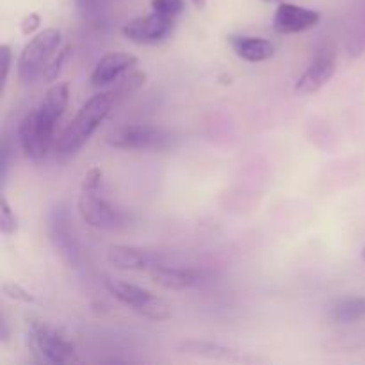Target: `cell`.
<instances>
[{"label": "cell", "instance_id": "cell-1", "mask_svg": "<svg viewBox=\"0 0 365 365\" xmlns=\"http://www.w3.org/2000/svg\"><path fill=\"white\" fill-rule=\"evenodd\" d=\"M70 100V84L57 82L32 107L18 127L20 146L32 160H41L56 145V128Z\"/></svg>", "mask_w": 365, "mask_h": 365}, {"label": "cell", "instance_id": "cell-2", "mask_svg": "<svg viewBox=\"0 0 365 365\" xmlns=\"http://www.w3.org/2000/svg\"><path fill=\"white\" fill-rule=\"evenodd\" d=\"M114 106H116V96L113 91L93 95L75 114L73 120L66 125V128L57 135L56 145H53L56 155H75L91 139V135L95 134L100 123H103V120L109 116Z\"/></svg>", "mask_w": 365, "mask_h": 365}, {"label": "cell", "instance_id": "cell-3", "mask_svg": "<svg viewBox=\"0 0 365 365\" xmlns=\"http://www.w3.org/2000/svg\"><path fill=\"white\" fill-rule=\"evenodd\" d=\"M77 210L81 220L96 230H114L121 225V212L107 198L100 168H91L82 178Z\"/></svg>", "mask_w": 365, "mask_h": 365}, {"label": "cell", "instance_id": "cell-4", "mask_svg": "<svg viewBox=\"0 0 365 365\" xmlns=\"http://www.w3.org/2000/svg\"><path fill=\"white\" fill-rule=\"evenodd\" d=\"M29 346L41 360L50 364H66L73 359L75 344L59 324L32 319L27 328Z\"/></svg>", "mask_w": 365, "mask_h": 365}, {"label": "cell", "instance_id": "cell-5", "mask_svg": "<svg viewBox=\"0 0 365 365\" xmlns=\"http://www.w3.org/2000/svg\"><path fill=\"white\" fill-rule=\"evenodd\" d=\"M59 29H45L24 46L18 57V78L21 84H32L45 75L50 61L59 50Z\"/></svg>", "mask_w": 365, "mask_h": 365}, {"label": "cell", "instance_id": "cell-6", "mask_svg": "<svg viewBox=\"0 0 365 365\" xmlns=\"http://www.w3.org/2000/svg\"><path fill=\"white\" fill-rule=\"evenodd\" d=\"M171 134L163 127L127 123L114 128L106 138L107 145L120 150H164L171 145Z\"/></svg>", "mask_w": 365, "mask_h": 365}, {"label": "cell", "instance_id": "cell-7", "mask_svg": "<svg viewBox=\"0 0 365 365\" xmlns=\"http://www.w3.org/2000/svg\"><path fill=\"white\" fill-rule=\"evenodd\" d=\"M48 235L53 250L66 266L77 267L81 264V248L71 228L68 210L63 205L53 207L48 217Z\"/></svg>", "mask_w": 365, "mask_h": 365}, {"label": "cell", "instance_id": "cell-8", "mask_svg": "<svg viewBox=\"0 0 365 365\" xmlns=\"http://www.w3.org/2000/svg\"><path fill=\"white\" fill-rule=\"evenodd\" d=\"M175 29V18L152 11L145 16H138L123 25L121 34L138 45H155L170 38Z\"/></svg>", "mask_w": 365, "mask_h": 365}, {"label": "cell", "instance_id": "cell-9", "mask_svg": "<svg viewBox=\"0 0 365 365\" xmlns=\"http://www.w3.org/2000/svg\"><path fill=\"white\" fill-rule=\"evenodd\" d=\"M107 260L110 266L123 271H152L153 267L173 262V255L163 252L138 248V246L114 245L107 252Z\"/></svg>", "mask_w": 365, "mask_h": 365}, {"label": "cell", "instance_id": "cell-10", "mask_svg": "<svg viewBox=\"0 0 365 365\" xmlns=\"http://www.w3.org/2000/svg\"><path fill=\"white\" fill-rule=\"evenodd\" d=\"M337 70V56L331 46H323L316 52L314 59L298 77L294 84V91L298 95H312L323 89Z\"/></svg>", "mask_w": 365, "mask_h": 365}, {"label": "cell", "instance_id": "cell-11", "mask_svg": "<svg viewBox=\"0 0 365 365\" xmlns=\"http://www.w3.org/2000/svg\"><path fill=\"white\" fill-rule=\"evenodd\" d=\"M177 351L180 355L196 356V359H207V360H217V362H228V364H259L264 362L260 356L248 355L239 349L228 348V346L220 344V342L203 341V339H191V341H182L177 346Z\"/></svg>", "mask_w": 365, "mask_h": 365}, {"label": "cell", "instance_id": "cell-12", "mask_svg": "<svg viewBox=\"0 0 365 365\" xmlns=\"http://www.w3.org/2000/svg\"><path fill=\"white\" fill-rule=\"evenodd\" d=\"M321 20V14L309 7L296 6V4L280 2L273 16V29L278 34H296L316 27Z\"/></svg>", "mask_w": 365, "mask_h": 365}, {"label": "cell", "instance_id": "cell-13", "mask_svg": "<svg viewBox=\"0 0 365 365\" xmlns=\"http://www.w3.org/2000/svg\"><path fill=\"white\" fill-rule=\"evenodd\" d=\"M138 64V57L132 53L125 52H110L106 53L102 59L96 63L95 70L91 71V81L93 88H106V86L113 84L114 81L121 77L125 71L134 68Z\"/></svg>", "mask_w": 365, "mask_h": 365}, {"label": "cell", "instance_id": "cell-14", "mask_svg": "<svg viewBox=\"0 0 365 365\" xmlns=\"http://www.w3.org/2000/svg\"><path fill=\"white\" fill-rule=\"evenodd\" d=\"M202 271L189 266L163 264L150 271V278L168 291H184L202 282Z\"/></svg>", "mask_w": 365, "mask_h": 365}, {"label": "cell", "instance_id": "cell-15", "mask_svg": "<svg viewBox=\"0 0 365 365\" xmlns=\"http://www.w3.org/2000/svg\"><path fill=\"white\" fill-rule=\"evenodd\" d=\"M232 50L235 56L248 63H262L274 56V45L266 38L259 36H245V34H230L228 36Z\"/></svg>", "mask_w": 365, "mask_h": 365}, {"label": "cell", "instance_id": "cell-16", "mask_svg": "<svg viewBox=\"0 0 365 365\" xmlns=\"http://www.w3.org/2000/svg\"><path fill=\"white\" fill-rule=\"evenodd\" d=\"M106 289L109 291V294H113L118 302H121L123 305L130 307L134 312H138L150 298H152V292L146 291V289L139 287V285L128 284V282L118 280V278H106L103 280Z\"/></svg>", "mask_w": 365, "mask_h": 365}, {"label": "cell", "instance_id": "cell-17", "mask_svg": "<svg viewBox=\"0 0 365 365\" xmlns=\"http://www.w3.org/2000/svg\"><path fill=\"white\" fill-rule=\"evenodd\" d=\"M365 348V328H349L330 335L323 342L327 353H353Z\"/></svg>", "mask_w": 365, "mask_h": 365}, {"label": "cell", "instance_id": "cell-18", "mask_svg": "<svg viewBox=\"0 0 365 365\" xmlns=\"http://www.w3.org/2000/svg\"><path fill=\"white\" fill-rule=\"evenodd\" d=\"M331 319L339 324H353L365 319V298L341 299L331 309Z\"/></svg>", "mask_w": 365, "mask_h": 365}, {"label": "cell", "instance_id": "cell-19", "mask_svg": "<svg viewBox=\"0 0 365 365\" xmlns=\"http://www.w3.org/2000/svg\"><path fill=\"white\" fill-rule=\"evenodd\" d=\"M16 230H18L16 214L13 212L11 205L7 203L6 196H2V198H0V232H2V235L9 237V235L16 234Z\"/></svg>", "mask_w": 365, "mask_h": 365}, {"label": "cell", "instance_id": "cell-20", "mask_svg": "<svg viewBox=\"0 0 365 365\" xmlns=\"http://www.w3.org/2000/svg\"><path fill=\"white\" fill-rule=\"evenodd\" d=\"M146 81V73L145 71H134V73H130L128 77H125L123 81H121V84L118 86L116 89H114V96L118 98H125V96H128L130 93H134L135 89L141 88L143 84H145Z\"/></svg>", "mask_w": 365, "mask_h": 365}, {"label": "cell", "instance_id": "cell-21", "mask_svg": "<svg viewBox=\"0 0 365 365\" xmlns=\"http://www.w3.org/2000/svg\"><path fill=\"white\" fill-rule=\"evenodd\" d=\"M73 2L84 20H98L106 11V0H73Z\"/></svg>", "mask_w": 365, "mask_h": 365}, {"label": "cell", "instance_id": "cell-22", "mask_svg": "<svg viewBox=\"0 0 365 365\" xmlns=\"http://www.w3.org/2000/svg\"><path fill=\"white\" fill-rule=\"evenodd\" d=\"M150 6H152V9L155 11V13L175 18L177 14H180L182 11H184L185 4L184 0H152Z\"/></svg>", "mask_w": 365, "mask_h": 365}, {"label": "cell", "instance_id": "cell-23", "mask_svg": "<svg viewBox=\"0 0 365 365\" xmlns=\"http://www.w3.org/2000/svg\"><path fill=\"white\" fill-rule=\"evenodd\" d=\"M70 53H71V46H64L63 50H59V52H57V56L50 61L48 68H46L45 75H43V77H45V81H56V78L59 77L61 71H63V64L66 63L68 57H70Z\"/></svg>", "mask_w": 365, "mask_h": 365}, {"label": "cell", "instance_id": "cell-24", "mask_svg": "<svg viewBox=\"0 0 365 365\" xmlns=\"http://www.w3.org/2000/svg\"><path fill=\"white\" fill-rule=\"evenodd\" d=\"M2 294L6 296V298L14 299V302H21V303H32V302H34V296H32L29 291H25L24 287H20L18 284H4L2 285Z\"/></svg>", "mask_w": 365, "mask_h": 365}, {"label": "cell", "instance_id": "cell-25", "mask_svg": "<svg viewBox=\"0 0 365 365\" xmlns=\"http://www.w3.org/2000/svg\"><path fill=\"white\" fill-rule=\"evenodd\" d=\"M11 61H13L11 46L9 45H2V46H0V66H2V75H0V81H2V88L6 86L7 77H9Z\"/></svg>", "mask_w": 365, "mask_h": 365}, {"label": "cell", "instance_id": "cell-26", "mask_svg": "<svg viewBox=\"0 0 365 365\" xmlns=\"http://www.w3.org/2000/svg\"><path fill=\"white\" fill-rule=\"evenodd\" d=\"M39 24H41V16H39L38 13H29L27 16L21 18V21H20L21 34H25V36L32 34L36 29H39Z\"/></svg>", "mask_w": 365, "mask_h": 365}, {"label": "cell", "instance_id": "cell-27", "mask_svg": "<svg viewBox=\"0 0 365 365\" xmlns=\"http://www.w3.org/2000/svg\"><path fill=\"white\" fill-rule=\"evenodd\" d=\"M7 337H9V334H7V323L6 319H0V342H6Z\"/></svg>", "mask_w": 365, "mask_h": 365}, {"label": "cell", "instance_id": "cell-28", "mask_svg": "<svg viewBox=\"0 0 365 365\" xmlns=\"http://www.w3.org/2000/svg\"><path fill=\"white\" fill-rule=\"evenodd\" d=\"M191 2L195 4L196 9H200V11L205 9V6H207V0H191Z\"/></svg>", "mask_w": 365, "mask_h": 365}, {"label": "cell", "instance_id": "cell-29", "mask_svg": "<svg viewBox=\"0 0 365 365\" xmlns=\"http://www.w3.org/2000/svg\"><path fill=\"white\" fill-rule=\"evenodd\" d=\"M264 2H269V4H273V2H278V4H280V2H284V0H264Z\"/></svg>", "mask_w": 365, "mask_h": 365}, {"label": "cell", "instance_id": "cell-30", "mask_svg": "<svg viewBox=\"0 0 365 365\" xmlns=\"http://www.w3.org/2000/svg\"><path fill=\"white\" fill-rule=\"evenodd\" d=\"M362 260L365 262V246H364V250H362Z\"/></svg>", "mask_w": 365, "mask_h": 365}]
</instances>
